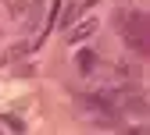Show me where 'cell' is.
Returning <instances> with one entry per match:
<instances>
[{
  "label": "cell",
  "instance_id": "6",
  "mask_svg": "<svg viewBox=\"0 0 150 135\" xmlns=\"http://www.w3.org/2000/svg\"><path fill=\"white\" fill-rule=\"evenodd\" d=\"M25 4H29V0H7V11L11 14H25Z\"/></svg>",
  "mask_w": 150,
  "mask_h": 135
},
{
  "label": "cell",
  "instance_id": "2",
  "mask_svg": "<svg viewBox=\"0 0 150 135\" xmlns=\"http://www.w3.org/2000/svg\"><path fill=\"white\" fill-rule=\"evenodd\" d=\"M93 4H97V0H71V7H68V11L61 14V29H68V25L75 22V18H79V14H82L86 7H93Z\"/></svg>",
  "mask_w": 150,
  "mask_h": 135
},
{
  "label": "cell",
  "instance_id": "4",
  "mask_svg": "<svg viewBox=\"0 0 150 135\" xmlns=\"http://www.w3.org/2000/svg\"><path fill=\"white\" fill-rule=\"evenodd\" d=\"M93 32H97V22H93V18H86V22H79V25L68 32V39L79 43V39H86V36H93Z\"/></svg>",
  "mask_w": 150,
  "mask_h": 135
},
{
  "label": "cell",
  "instance_id": "3",
  "mask_svg": "<svg viewBox=\"0 0 150 135\" xmlns=\"http://www.w3.org/2000/svg\"><path fill=\"white\" fill-rule=\"evenodd\" d=\"M29 50H32L29 43H14V46H7L4 53H0V64H14V61H22V57H25Z\"/></svg>",
  "mask_w": 150,
  "mask_h": 135
},
{
  "label": "cell",
  "instance_id": "1",
  "mask_svg": "<svg viewBox=\"0 0 150 135\" xmlns=\"http://www.w3.org/2000/svg\"><path fill=\"white\" fill-rule=\"evenodd\" d=\"M122 36H125V46L132 50V53H139V57L150 53V18L146 14H139V11L129 14L125 11V18H122Z\"/></svg>",
  "mask_w": 150,
  "mask_h": 135
},
{
  "label": "cell",
  "instance_id": "5",
  "mask_svg": "<svg viewBox=\"0 0 150 135\" xmlns=\"http://www.w3.org/2000/svg\"><path fill=\"white\" fill-rule=\"evenodd\" d=\"M75 64H79L82 75H89L93 68H97V53H93V50H79V61H75Z\"/></svg>",
  "mask_w": 150,
  "mask_h": 135
}]
</instances>
